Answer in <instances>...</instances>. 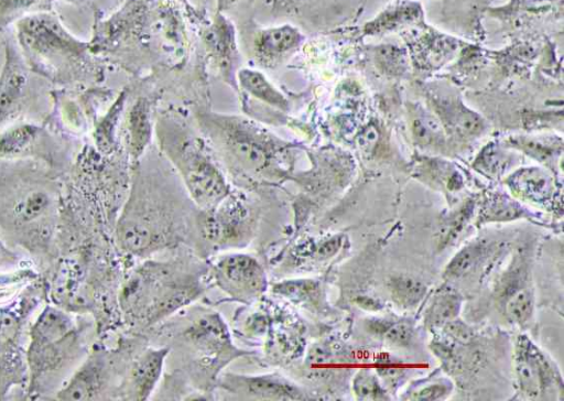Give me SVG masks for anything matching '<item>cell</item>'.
Masks as SVG:
<instances>
[{
  "label": "cell",
  "instance_id": "obj_7",
  "mask_svg": "<svg viewBox=\"0 0 564 401\" xmlns=\"http://www.w3.org/2000/svg\"><path fill=\"white\" fill-rule=\"evenodd\" d=\"M217 379L221 389L241 399L267 401L312 399L304 388L278 372L262 375L226 372Z\"/></svg>",
  "mask_w": 564,
  "mask_h": 401
},
{
  "label": "cell",
  "instance_id": "obj_17",
  "mask_svg": "<svg viewBox=\"0 0 564 401\" xmlns=\"http://www.w3.org/2000/svg\"><path fill=\"white\" fill-rule=\"evenodd\" d=\"M392 300L404 308L416 306L426 293V285L419 279L399 274L389 281Z\"/></svg>",
  "mask_w": 564,
  "mask_h": 401
},
{
  "label": "cell",
  "instance_id": "obj_18",
  "mask_svg": "<svg viewBox=\"0 0 564 401\" xmlns=\"http://www.w3.org/2000/svg\"><path fill=\"white\" fill-rule=\"evenodd\" d=\"M37 137L33 124L12 127L0 136V156L11 158L23 153Z\"/></svg>",
  "mask_w": 564,
  "mask_h": 401
},
{
  "label": "cell",
  "instance_id": "obj_4",
  "mask_svg": "<svg viewBox=\"0 0 564 401\" xmlns=\"http://www.w3.org/2000/svg\"><path fill=\"white\" fill-rule=\"evenodd\" d=\"M209 272L213 282L223 293L243 304L259 300L268 289L263 265L248 253L224 254L212 263Z\"/></svg>",
  "mask_w": 564,
  "mask_h": 401
},
{
  "label": "cell",
  "instance_id": "obj_5",
  "mask_svg": "<svg viewBox=\"0 0 564 401\" xmlns=\"http://www.w3.org/2000/svg\"><path fill=\"white\" fill-rule=\"evenodd\" d=\"M19 40L28 55L43 61L75 58L82 51L59 22L48 14H34L19 23Z\"/></svg>",
  "mask_w": 564,
  "mask_h": 401
},
{
  "label": "cell",
  "instance_id": "obj_21",
  "mask_svg": "<svg viewBox=\"0 0 564 401\" xmlns=\"http://www.w3.org/2000/svg\"><path fill=\"white\" fill-rule=\"evenodd\" d=\"M240 79L242 85L257 97L275 106H284L283 97L259 73L242 71Z\"/></svg>",
  "mask_w": 564,
  "mask_h": 401
},
{
  "label": "cell",
  "instance_id": "obj_3",
  "mask_svg": "<svg viewBox=\"0 0 564 401\" xmlns=\"http://www.w3.org/2000/svg\"><path fill=\"white\" fill-rule=\"evenodd\" d=\"M79 349L77 327L72 316L57 307L46 306L30 329L26 350L30 391L66 368Z\"/></svg>",
  "mask_w": 564,
  "mask_h": 401
},
{
  "label": "cell",
  "instance_id": "obj_15",
  "mask_svg": "<svg viewBox=\"0 0 564 401\" xmlns=\"http://www.w3.org/2000/svg\"><path fill=\"white\" fill-rule=\"evenodd\" d=\"M510 186L522 196L536 202L546 199L552 192L551 178L538 169L517 172L510 180Z\"/></svg>",
  "mask_w": 564,
  "mask_h": 401
},
{
  "label": "cell",
  "instance_id": "obj_16",
  "mask_svg": "<svg viewBox=\"0 0 564 401\" xmlns=\"http://www.w3.org/2000/svg\"><path fill=\"white\" fill-rule=\"evenodd\" d=\"M460 302L459 295L454 291L443 290L436 293L425 313L426 326L431 329L440 328L456 318Z\"/></svg>",
  "mask_w": 564,
  "mask_h": 401
},
{
  "label": "cell",
  "instance_id": "obj_2",
  "mask_svg": "<svg viewBox=\"0 0 564 401\" xmlns=\"http://www.w3.org/2000/svg\"><path fill=\"white\" fill-rule=\"evenodd\" d=\"M55 199L40 180L21 177L0 186V227L24 248H43L52 236Z\"/></svg>",
  "mask_w": 564,
  "mask_h": 401
},
{
  "label": "cell",
  "instance_id": "obj_20",
  "mask_svg": "<svg viewBox=\"0 0 564 401\" xmlns=\"http://www.w3.org/2000/svg\"><path fill=\"white\" fill-rule=\"evenodd\" d=\"M506 315L509 321L517 325L527 324L534 311L533 293L529 289L516 291L506 303Z\"/></svg>",
  "mask_w": 564,
  "mask_h": 401
},
{
  "label": "cell",
  "instance_id": "obj_26",
  "mask_svg": "<svg viewBox=\"0 0 564 401\" xmlns=\"http://www.w3.org/2000/svg\"><path fill=\"white\" fill-rule=\"evenodd\" d=\"M43 0H0V28Z\"/></svg>",
  "mask_w": 564,
  "mask_h": 401
},
{
  "label": "cell",
  "instance_id": "obj_28",
  "mask_svg": "<svg viewBox=\"0 0 564 401\" xmlns=\"http://www.w3.org/2000/svg\"><path fill=\"white\" fill-rule=\"evenodd\" d=\"M379 61L386 69L391 72H398L404 64L403 54L399 48L387 45L380 48Z\"/></svg>",
  "mask_w": 564,
  "mask_h": 401
},
{
  "label": "cell",
  "instance_id": "obj_27",
  "mask_svg": "<svg viewBox=\"0 0 564 401\" xmlns=\"http://www.w3.org/2000/svg\"><path fill=\"white\" fill-rule=\"evenodd\" d=\"M383 336L387 343L392 346L403 347L413 338L412 325L408 322H398L384 327Z\"/></svg>",
  "mask_w": 564,
  "mask_h": 401
},
{
  "label": "cell",
  "instance_id": "obj_25",
  "mask_svg": "<svg viewBox=\"0 0 564 401\" xmlns=\"http://www.w3.org/2000/svg\"><path fill=\"white\" fill-rule=\"evenodd\" d=\"M521 216V208L506 198L494 201L487 209L485 219L488 221H501L514 219Z\"/></svg>",
  "mask_w": 564,
  "mask_h": 401
},
{
  "label": "cell",
  "instance_id": "obj_14",
  "mask_svg": "<svg viewBox=\"0 0 564 401\" xmlns=\"http://www.w3.org/2000/svg\"><path fill=\"white\" fill-rule=\"evenodd\" d=\"M422 18V9L419 3L401 1L388 7L377 18L365 25L369 34H377L395 30L400 26L414 23Z\"/></svg>",
  "mask_w": 564,
  "mask_h": 401
},
{
  "label": "cell",
  "instance_id": "obj_33",
  "mask_svg": "<svg viewBox=\"0 0 564 401\" xmlns=\"http://www.w3.org/2000/svg\"><path fill=\"white\" fill-rule=\"evenodd\" d=\"M356 302L365 310H380V304L371 297L360 296L356 299Z\"/></svg>",
  "mask_w": 564,
  "mask_h": 401
},
{
  "label": "cell",
  "instance_id": "obj_8",
  "mask_svg": "<svg viewBox=\"0 0 564 401\" xmlns=\"http://www.w3.org/2000/svg\"><path fill=\"white\" fill-rule=\"evenodd\" d=\"M204 218L199 235L214 250L241 248L254 235V220L243 207L220 208Z\"/></svg>",
  "mask_w": 564,
  "mask_h": 401
},
{
  "label": "cell",
  "instance_id": "obj_29",
  "mask_svg": "<svg viewBox=\"0 0 564 401\" xmlns=\"http://www.w3.org/2000/svg\"><path fill=\"white\" fill-rule=\"evenodd\" d=\"M443 327L447 335L462 344L468 343L473 337L470 327L459 319L454 318Z\"/></svg>",
  "mask_w": 564,
  "mask_h": 401
},
{
  "label": "cell",
  "instance_id": "obj_9",
  "mask_svg": "<svg viewBox=\"0 0 564 401\" xmlns=\"http://www.w3.org/2000/svg\"><path fill=\"white\" fill-rule=\"evenodd\" d=\"M514 369L520 389L530 398H538L552 383L561 381L546 357L527 337L516 343Z\"/></svg>",
  "mask_w": 564,
  "mask_h": 401
},
{
  "label": "cell",
  "instance_id": "obj_10",
  "mask_svg": "<svg viewBox=\"0 0 564 401\" xmlns=\"http://www.w3.org/2000/svg\"><path fill=\"white\" fill-rule=\"evenodd\" d=\"M110 370L107 354L101 350L94 351L56 392V399L64 401L99 399L109 383Z\"/></svg>",
  "mask_w": 564,
  "mask_h": 401
},
{
  "label": "cell",
  "instance_id": "obj_1",
  "mask_svg": "<svg viewBox=\"0 0 564 401\" xmlns=\"http://www.w3.org/2000/svg\"><path fill=\"white\" fill-rule=\"evenodd\" d=\"M200 275L173 261H148L124 283L120 304L142 325H151L195 301L203 293Z\"/></svg>",
  "mask_w": 564,
  "mask_h": 401
},
{
  "label": "cell",
  "instance_id": "obj_6",
  "mask_svg": "<svg viewBox=\"0 0 564 401\" xmlns=\"http://www.w3.org/2000/svg\"><path fill=\"white\" fill-rule=\"evenodd\" d=\"M200 356V364L217 373L231 360L246 355L237 348L224 319L215 312L197 317L183 334Z\"/></svg>",
  "mask_w": 564,
  "mask_h": 401
},
{
  "label": "cell",
  "instance_id": "obj_31",
  "mask_svg": "<svg viewBox=\"0 0 564 401\" xmlns=\"http://www.w3.org/2000/svg\"><path fill=\"white\" fill-rule=\"evenodd\" d=\"M377 141L378 132L372 126L367 127L358 138V144L360 149L366 153H369L373 150V148L377 144Z\"/></svg>",
  "mask_w": 564,
  "mask_h": 401
},
{
  "label": "cell",
  "instance_id": "obj_34",
  "mask_svg": "<svg viewBox=\"0 0 564 401\" xmlns=\"http://www.w3.org/2000/svg\"><path fill=\"white\" fill-rule=\"evenodd\" d=\"M380 376L384 380H389V382H393V381H395L397 379H399L401 377V370L400 369H392V368L381 369Z\"/></svg>",
  "mask_w": 564,
  "mask_h": 401
},
{
  "label": "cell",
  "instance_id": "obj_19",
  "mask_svg": "<svg viewBox=\"0 0 564 401\" xmlns=\"http://www.w3.org/2000/svg\"><path fill=\"white\" fill-rule=\"evenodd\" d=\"M485 247L479 242H473L460 249L448 262L444 270L447 279H458L466 275L479 261Z\"/></svg>",
  "mask_w": 564,
  "mask_h": 401
},
{
  "label": "cell",
  "instance_id": "obj_24",
  "mask_svg": "<svg viewBox=\"0 0 564 401\" xmlns=\"http://www.w3.org/2000/svg\"><path fill=\"white\" fill-rule=\"evenodd\" d=\"M413 131L422 143L429 144L440 134L441 126L431 115L420 111L413 120Z\"/></svg>",
  "mask_w": 564,
  "mask_h": 401
},
{
  "label": "cell",
  "instance_id": "obj_30",
  "mask_svg": "<svg viewBox=\"0 0 564 401\" xmlns=\"http://www.w3.org/2000/svg\"><path fill=\"white\" fill-rule=\"evenodd\" d=\"M448 392V387L443 383H433L429 384L424 388H421L416 392L413 393V399L415 400H438L442 397L446 395Z\"/></svg>",
  "mask_w": 564,
  "mask_h": 401
},
{
  "label": "cell",
  "instance_id": "obj_23",
  "mask_svg": "<svg viewBox=\"0 0 564 401\" xmlns=\"http://www.w3.org/2000/svg\"><path fill=\"white\" fill-rule=\"evenodd\" d=\"M352 390L360 400L387 399L377 377L367 370L356 373L352 380Z\"/></svg>",
  "mask_w": 564,
  "mask_h": 401
},
{
  "label": "cell",
  "instance_id": "obj_32",
  "mask_svg": "<svg viewBox=\"0 0 564 401\" xmlns=\"http://www.w3.org/2000/svg\"><path fill=\"white\" fill-rule=\"evenodd\" d=\"M19 263V258L9 247L0 239V269L14 267Z\"/></svg>",
  "mask_w": 564,
  "mask_h": 401
},
{
  "label": "cell",
  "instance_id": "obj_12",
  "mask_svg": "<svg viewBox=\"0 0 564 401\" xmlns=\"http://www.w3.org/2000/svg\"><path fill=\"white\" fill-rule=\"evenodd\" d=\"M28 85V69L15 50H7L0 73V124L11 119L21 107Z\"/></svg>",
  "mask_w": 564,
  "mask_h": 401
},
{
  "label": "cell",
  "instance_id": "obj_13",
  "mask_svg": "<svg viewBox=\"0 0 564 401\" xmlns=\"http://www.w3.org/2000/svg\"><path fill=\"white\" fill-rule=\"evenodd\" d=\"M274 295L288 302L306 308H316L321 303L322 288L318 281L313 279H286L274 283L271 288Z\"/></svg>",
  "mask_w": 564,
  "mask_h": 401
},
{
  "label": "cell",
  "instance_id": "obj_22",
  "mask_svg": "<svg viewBox=\"0 0 564 401\" xmlns=\"http://www.w3.org/2000/svg\"><path fill=\"white\" fill-rule=\"evenodd\" d=\"M299 39L297 32L290 26L265 31L261 36V46L268 52H281L292 47Z\"/></svg>",
  "mask_w": 564,
  "mask_h": 401
},
{
  "label": "cell",
  "instance_id": "obj_11",
  "mask_svg": "<svg viewBox=\"0 0 564 401\" xmlns=\"http://www.w3.org/2000/svg\"><path fill=\"white\" fill-rule=\"evenodd\" d=\"M169 347L148 348L132 364L123 382L128 400L145 401L155 390L169 355Z\"/></svg>",
  "mask_w": 564,
  "mask_h": 401
}]
</instances>
